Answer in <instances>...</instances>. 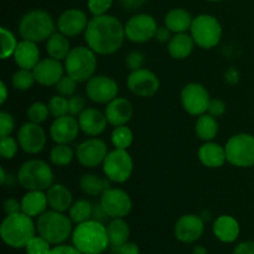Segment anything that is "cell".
Here are the masks:
<instances>
[{
	"mask_svg": "<svg viewBox=\"0 0 254 254\" xmlns=\"http://www.w3.org/2000/svg\"><path fill=\"white\" fill-rule=\"evenodd\" d=\"M83 35L87 46L101 56L116 54L127 39L124 25L118 17L108 14L89 19Z\"/></svg>",
	"mask_w": 254,
	"mask_h": 254,
	"instance_id": "1",
	"label": "cell"
},
{
	"mask_svg": "<svg viewBox=\"0 0 254 254\" xmlns=\"http://www.w3.org/2000/svg\"><path fill=\"white\" fill-rule=\"evenodd\" d=\"M71 238L74 247L83 254H101L109 247L106 225L96 220L76 225Z\"/></svg>",
	"mask_w": 254,
	"mask_h": 254,
	"instance_id": "2",
	"label": "cell"
},
{
	"mask_svg": "<svg viewBox=\"0 0 254 254\" xmlns=\"http://www.w3.org/2000/svg\"><path fill=\"white\" fill-rule=\"evenodd\" d=\"M37 232L36 225L31 217L25 213L6 216L0 226L2 242L11 248H22Z\"/></svg>",
	"mask_w": 254,
	"mask_h": 254,
	"instance_id": "3",
	"label": "cell"
},
{
	"mask_svg": "<svg viewBox=\"0 0 254 254\" xmlns=\"http://www.w3.org/2000/svg\"><path fill=\"white\" fill-rule=\"evenodd\" d=\"M73 222L69 216L64 212L50 210L42 213L37 217L36 230L41 237H44L47 242L57 246L66 242L69 237H72V228Z\"/></svg>",
	"mask_w": 254,
	"mask_h": 254,
	"instance_id": "4",
	"label": "cell"
},
{
	"mask_svg": "<svg viewBox=\"0 0 254 254\" xmlns=\"http://www.w3.org/2000/svg\"><path fill=\"white\" fill-rule=\"evenodd\" d=\"M17 30L22 40H29L37 44L46 41L54 32H56V25L50 12L36 9L26 12L21 17Z\"/></svg>",
	"mask_w": 254,
	"mask_h": 254,
	"instance_id": "5",
	"label": "cell"
},
{
	"mask_svg": "<svg viewBox=\"0 0 254 254\" xmlns=\"http://www.w3.org/2000/svg\"><path fill=\"white\" fill-rule=\"evenodd\" d=\"M19 184L27 191H46L54 185V171L51 166L40 159H30L17 171Z\"/></svg>",
	"mask_w": 254,
	"mask_h": 254,
	"instance_id": "6",
	"label": "cell"
},
{
	"mask_svg": "<svg viewBox=\"0 0 254 254\" xmlns=\"http://www.w3.org/2000/svg\"><path fill=\"white\" fill-rule=\"evenodd\" d=\"M66 74L76 79L78 83L87 82L94 76L97 69V54L88 46L72 47L64 60Z\"/></svg>",
	"mask_w": 254,
	"mask_h": 254,
	"instance_id": "7",
	"label": "cell"
},
{
	"mask_svg": "<svg viewBox=\"0 0 254 254\" xmlns=\"http://www.w3.org/2000/svg\"><path fill=\"white\" fill-rule=\"evenodd\" d=\"M190 35L198 47L211 50L217 46L222 39V25L212 15L201 14L193 17Z\"/></svg>",
	"mask_w": 254,
	"mask_h": 254,
	"instance_id": "8",
	"label": "cell"
},
{
	"mask_svg": "<svg viewBox=\"0 0 254 254\" xmlns=\"http://www.w3.org/2000/svg\"><path fill=\"white\" fill-rule=\"evenodd\" d=\"M227 161L236 168L254 166V135L238 133L231 136L225 145Z\"/></svg>",
	"mask_w": 254,
	"mask_h": 254,
	"instance_id": "9",
	"label": "cell"
},
{
	"mask_svg": "<svg viewBox=\"0 0 254 254\" xmlns=\"http://www.w3.org/2000/svg\"><path fill=\"white\" fill-rule=\"evenodd\" d=\"M102 168L106 178L112 183L123 184L130 179L134 163L128 151L123 149H114L107 154Z\"/></svg>",
	"mask_w": 254,
	"mask_h": 254,
	"instance_id": "10",
	"label": "cell"
},
{
	"mask_svg": "<svg viewBox=\"0 0 254 254\" xmlns=\"http://www.w3.org/2000/svg\"><path fill=\"white\" fill-rule=\"evenodd\" d=\"M158 27L155 17L144 12L133 15L124 25L126 37L134 44H145L153 40Z\"/></svg>",
	"mask_w": 254,
	"mask_h": 254,
	"instance_id": "11",
	"label": "cell"
},
{
	"mask_svg": "<svg viewBox=\"0 0 254 254\" xmlns=\"http://www.w3.org/2000/svg\"><path fill=\"white\" fill-rule=\"evenodd\" d=\"M180 99L186 113L195 117H200L207 113L211 102L210 93L206 87L197 82H191V83L186 84L181 91Z\"/></svg>",
	"mask_w": 254,
	"mask_h": 254,
	"instance_id": "12",
	"label": "cell"
},
{
	"mask_svg": "<svg viewBox=\"0 0 254 254\" xmlns=\"http://www.w3.org/2000/svg\"><path fill=\"white\" fill-rule=\"evenodd\" d=\"M119 87L116 79L106 74H94L86 82V94L89 101L98 104H108L118 97Z\"/></svg>",
	"mask_w": 254,
	"mask_h": 254,
	"instance_id": "13",
	"label": "cell"
},
{
	"mask_svg": "<svg viewBox=\"0 0 254 254\" xmlns=\"http://www.w3.org/2000/svg\"><path fill=\"white\" fill-rule=\"evenodd\" d=\"M99 203L109 218H124L130 213L133 202L127 191L118 188H109L101 195Z\"/></svg>",
	"mask_w": 254,
	"mask_h": 254,
	"instance_id": "14",
	"label": "cell"
},
{
	"mask_svg": "<svg viewBox=\"0 0 254 254\" xmlns=\"http://www.w3.org/2000/svg\"><path fill=\"white\" fill-rule=\"evenodd\" d=\"M108 153L106 141L97 136H92L77 145L76 159L82 166L92 169L102 165Z\"/></svg>",
	"mask_w": 254,
	"mask_h": 254,
	"instance_id": "15",
	"label": "cell"
},
{
	"mask_svg": "<svg viewBox=\"0 0 254 254\" xmlns=\"http://www.w3.org/2000/svg\"><path fill=\"white\" fill-rule=\"evenodd\" d=\"M127 87L133 94L138 97H153L160 88V79L148 68H140L130 71L127 77Z\"/></svg>",
	"mask_w": 254,
	"mask_h": 254,
	"instance_id": "16",
	"label": "cell"
},
{
	"mask_svg": "<svg viewBox=\"0 0 254 254\" xmlns=\"http://www.w3.org/2000/svg\"><path fill=\"white\" fill-rule=\"evenodd\" d=\"M17 141L22 150L30 155L41 153L46 145V133L41 124L26 122L17 131Z\"/></svg>",
	"mask_w": 254,
	"mask_h": 254,
	"instance_id": "17",
	"label": "cell"
},
{
	"mask_svg": "<svg viewBox=\"0 0 254 254\" xmlns=\"http://www.w3.org/2000/svg\"><path fill=\"white\" fill-rule=\"evenodd\" d=\"M205 232V221L202 217L193 213L184 215L176 221L174 226L175 238L181 243H195Z\"/></svg>",
	"mask_w": 254,
	"mask_h": 254,
	"instance_id": "18",
	"label": "cell"
},
{
	"mask_svg": "<svg viewBox=\"0 0 254 254\" xmlns=\"http://www.w3.org/2000/svg\"><path fill=\"white\" fill-rule=\"evenodd\" d=\"M89 19L83 10L67 9L57 20V29L67 37H76L84 34Z\"/></svg>",
	"mask_w": 254,
	"mask_h": 254,
	"instance_id": "19",
	"label": "cell"
},
{
	"mask_svg": "<svg viewBox=\"0 0 254 254\" xmlns=\"http://www.w3.org/2000/svg\"><path fill=\"white\" fill-rule=\"evenodd\" d=\"M79 123L76 117L67 114V116L55 118L50 127V136L56 144H69L78 136Z\"/></svg>",
	"mask_w": 254,
	"mask_h": 254,
	"instance_id": "20",
	"label": "cell"
},
{
	"mask_svg": "<svg viewBox=\"0 0 254 254\" xmlns=\"http://www.w3.org/2000/svg\"><path fill=\"white\" fill-rule=\"evenodd\" d=\"M36 83L45 87L56 86L57 82L64 76V64L52 57L40 60L39 64L32 69Z\"/></svg>",
	"mask_w": 254,
	"mask_h": 254,
	"instance_id": "21",
	"label": "cell"
},
{
	"mask_svg": "<svg viewBox=\"0 0 254 254\" xmlns=\"http://www.w3.org/2000/svg\"><path fill=\"white\" fill-rule=\"evenodd\" d=\"M104 114H106L107 121L111 126H126L133 118V104L129 99L123 98V97H116L113 101H111L106 106Z\"/></svg>",
	"mask_w": 254,
	"mask_h": 254,
	"instance_id": "22",
	"label": "cell"
},
{
	"mask_svg": "<svg viewBox=\"0 0 254 254\" xmlns=\"http://www.w3.org/2000/svg\"><path fill=\"white\" fill-rule=\"evenodd\" d=\"M79 128L86 135L98 136L107 129L108 121L103 112L97 108H86L78 117Z\"/></svg>",
	"mask_w": 254,
	"mask_h": 254,
	"instance_id": "23",
	"label": "cell"
},
{
	"mask_svg": "<svg viewBox=\"0 0 254 254\" xmlns=\"http://www.w3.org/2000/svg\"><path fill=\"white\" fill-rule=\"evenodd\" d=\"M198 160L203 166L210 169H218L227 161L226 148L215 141H205L197 151Z\"/></svg>",
	"mask_w": 254,
	"mask_h": 254,
	"instance_id": "24",
	"label": "cell"
},
{
	"mask_svg": "<svg viewBox=\"0 0 254 254\" xmlns=\"http://www.w3.org/2000/svg\"><path fill=\"white\" fill-rule=\"evenodd\" d=\"M15 64L19 68L34 69L35 66L40 62V50L36 42L22 40L17 44L16 50L12 55Z\"/></svg>",
	"mask_w": 254,
	"mask_h": 254,
	"instance_id": "25",
	"label": "cell"
},
{
	"mask_svg": "<svg viewBox=\"0 0 254 254\" xmlns=\"http://www.w3.org/2000/svg\"><path fill=\"white\" fill-rule=\"evenodd\" d=\"M241 233L240 222L230 215H222L213 222V235L223 243H233Z\"/></svg>",
	"mask_w": 254,
	"mask_h": 254,
	"instance_id": "26",
	"label": "cell"
},
{
	"mask_svg": "<svg viewBox=\"0 0 254 254\" xmlns=\"http://www.w3.org/2000/svg\"><path fill=\"white\" fill-rule=\"evenodd\" d=\"M47 201H49V207L54 211L59 212H66L71 208L73 203V196L69 191L68 188H66L62 184H54L46 190Z\"/></svg>",
	"mask_w": 254,
	"mask_h": 254,
	"instance_id": "27",
	"label": "cell"
},
{
	"mask_svg": "<svg viewBox=\"0 0 254 254\" xmlns=\"http://www.w3.org/2000/svg\"><path fill=\"white\" fill-rule=\"evenodd\" d=\"M21 212L29 217H39L49 207L47 195L44 191H27L21 198Z\"/></svg>",
	"mask_w": 254,
	"mask_h": 254,
	"instance_id": "28",
	"label": "cell"
},
{
	"mask_svg": "<svg viewBox=\"0 0 254 254\" xmlns=\"http://www.w3.org/2000/svg\"><path fill=\"white\" fill-rule=\"evenodd\" d=\"M196 44L192 36L186 32L174 34L168 42V52L174 60H185L190 57Z\"/></svg>",
	"mask_w": 254,
	"mask_h": 254,
	"instance_id": "29",
	"label": "cell"
},
{
	"mask_svg": "<svg viewBox=\"0 0 254 254\" xmlns=\"http://www.w3.org/2000/svg\"><path fill=\"white\" fill-rule=\"evenodd\" d=\"M193 17L190 12L181 7H175L166 12L164 17V25L170 30L173 34H181V32L190 31L192 25Z\"/></svg>",
	"mask_w": 254,
	"mask_h": 254,
	"instance_id": "30",
	"label": "cell"
},
{
	"mask_svg": "<svg viewBox=\"0 0 254 254\" xmlns=\"http://www.w3.org/2000/svg\"><path fill=\"white\" fill-rule=\"evenodd\" d=\"M106 227L109 238V246L116 252H118L119 247L128 242L129 236H130V227L124 221V218H112L107 223Z\"/></svg>",
	"mask_w": 254,
	"mask_h": 254,
	"instance_id": "31",
	"label": "cell"
},
{
	"mask_svg": "<svg viewBox=\"0 0 254 254\" xmlns=\"http://www.w3.org/2000/svg\"><path fill=\"white\" fill-rule=\"evenodd\" d=\"M71 44L69 37L64 35L62 32H54L49 39L46 40V52L49 57H52L59 61H64L67 55L71 51Z\"/></svg>",
	"mask_w": 254,
	"mask_h": 254,
	"instance_id": "32",
	"label": "cell"
},
{
	"mask_svg": "<svg viewBox=\"0 0 254 254\" xmlns=\"http://www.w3.org/2000/svg\"><path fill=\"white\" fill-rule=\"evenodd\" d=\"M112 181L109 179L99 178L96 174H84L79 179V189L83 193L89 196H101L106 190H108Z\"/></svg>",
	"mask_w": 254,
	"mask_h": 254,
	"instance_id": "33",
	"label": "cell"
},
{
	"mask_svg": "<svg viewBox=\"0 0 254 254\" xmlns=\"http://www.w3.org/2000/svg\"><path fill=\"white\" fill-rule=\"evenodd\" d=\"M218 130H220V126H218L217 118L208 113L197 117V121L195 123V133L198 139L203 141H212L217 136Z\"/></svg>",
	"mask_w": 254,
	"mask_h": 254,
	"instance_id": "34",
	"label": "cell"
},
{
	"mask_svg": "<svg viewBox=\"0 0 254 254\" xmlns=\"http://www.w3.org/2000/svg\"><path fill=\"white\" fill-rule=\"evenodd\" d=\"M93 207L92 202H89L86 198H79V200L73 201L71 208L68 210V216L71 221L76 225L83 223L86 221L92 220L93 216Z\"/></svg>",
	"mask_w": 254,
	"mask_h": 254,
	"instance_id": "35",
	"label": "cell"
},
{
	"mask_svg": "<svg viewBox=\"0 0 254 254\" xmlns=\"http://www.w3.org/2000/svg\"><path fill=\"white\" fill-rule=\"evenodd\" d=\"M76 156V151L68 144H56L50 151V160L56 166H67Z\"/></svg>",
	"mask_w": 254,
	"mask_h": 254,
	"instance_id": "36",
	"label": "cell"
},
{
	"mask_svg": "<svg viewBox=\"0 0 254 254\" xmlns=\"http://www.w3.org/2000/svg\"><path fill=\"white\" fill-rule=\"evenodd\" d=\"M111 140L114 149H123V150H127L134 140L133 130L129 127H127V124L126 126L114 127L111 134Z\"/></svg>",
	"mask_w": 254,
	"mask_h": 254,
	"instance_id": "37",
	"label": "cell"
},
{
	"mask_svg": "<svg viewBox=\"0 0 254 254\" xmlns=\"http://www.w3.org/2000/svg\"><path fill=\"white\" fill-rule=\"evenodd\" d=\"M12 87L17 91H29L36 83L32 69L19 68L11 77Z\"/></svg>",
	"mask_w": 254,
	"mask_h": 254,
	"instance_id": "38",
	"label": "cell"
},
{
	"mask_svg": "<svg viewBox=\"0 0 254 254\" xmlns=\"http://www.w3.org/2000/svg\"><path fill=\"white\" fill-rule=\"evenodd\" d=\"M26 116L29 122H32V123L36 124H42L44 122L47 121L50 114L49 104H45L44 102H35L31 106L27 108Z\"/></svg>",
	"mask_w": 254,
	"mask_h": 254,
	"instance_id": "39",
	"label": "cell"
},
{
	"mask_svg": "<svg viewBox=\"0 0 254 254\" xmlns=\"http://www.w3.org/2000/svg\"><path fill=\"white\" fill-rule=\"evenodd\" d=\"M0 36H1V59L7 60L10 57H12L15 50L17 47V40L15 37V35L12 34L10 30H7L6 27H0Z\"/></svg>",
	"mask_w": 254,
	"mask_h": 254,
	"instance_id": "40",
	"label": "cell"
},
{
	"mask_svg": "<svg viewBox=\"0 0 254 254\" xmlns=\"http://www.w3.org/2000/svg\"><path fill=\"white\" fill-rule=\"evenodd\" d=\"M49 109L50 114H51L54 118H60V117H64L69 114V108H68V98L64 96H54L49 101Z\"/></svg>",
	"mask_w": 254,
	"mask_h": 254,
	"instance_id": "41",
	"label": "cell"
},
{
	"mask_svg": "<svg viewBox=\"0 0 254 254\" xmlns=\"http://www.w3.org/2000/svg\"><path fill=\"white\" fill-rule=\"evenodd\" d=\"M26 254H50L51 243L47 242L41 236H34L25 246Z\"/></svg>",
	"mask_w": 254,
	"mask_h": 254,
	"instance_id": "42",
	"label": "cell"
},
{
	"mask_svg": "<svg viewBox=\"0 0 254 254\" xmlns=\"http://www.w3.org/2000/svg\"><path fill=\"white\" fill-rule=\"evenodd\" d=\"M77 84H78V82H77L76 79L69 77L68 74H64V76L57 82L56 86H55V89H56V92L60 96L69 98V97L73 96L74 92H76Z\"/></svg>",
	"mask_w": 254,
	"mask_h": 254,
	"instance_id": "43",
	"label": "cell"
},
{
	"mask_svg": "<svg viewBox=\"0 0 254 254\" xmlns=\"http://www.w3.org/2000/svg\"><path fill=\"white\" fill-rule=\"evenodd\" d=\"M20 145L17 139H14L11 135L1 138V144H0V153H1L2 159L5 160H11L17 154Z\"/></svg>",
	"mask_w": 254,
	"mask_h": 254,
	"instance_id": "44",
	"label": "cell"
},
{
	"mask_svg": "<svg viewBox=\"0 0 254 254\" xmlns=\"http://www.w3.org/2000/svg\"><path fill=\"white\" fill-rule=\"evenodd\" d=\"M112 5H113V0H88L87 1L89 12L93 16L107 14L112 7Z\"/></svg>",
	"mask_w": 254,
	"mask_h": 254,
	"instance_id": "45",
	"label": "cell"
},
{
	"mask_svg": "<svg viewBox=\"0 0 254 254\" xmlns=\"http://www.w3.org/2000/svg\"><path fill=\"white\" fill-rule=\"evenodd\" d=\"M145 64V56L140 51H130L126 56V66L130 71L143 68Z\"/></svg>",
	"mask_w": 254,
	"mask_h": 254,
	"instance_id": "46",
	"label": "cell"
},
{
	"mask_svg": "<svg viewBox=\"0 0 254 254\" xmlns=\"http://www.w3.org/2000/svg\"><path fill=\"white\" fill-rule=\"evenodd\" d=\"M14 129H15L14 117H12L10 113H7V112L2 111L1 113H0V135H1V138L11 135Z\"/></svg>",
	"mask_w": 254,
	"mask_h": 254,
	"instance_id": "47",
	"label": "cell"
},
{
	"mask_svg": "<svg viewBox=\"0 0 254 254\" xmlns=\"http://www.w3.org/2000/svg\"><path fill=\"white\" fill-rule=\"evenodd\" d=\"M68 108H69V114H71V116L79 117L82 114V112L87 108L86 99H84L83 97L73 94V96L68 98Z\"/></svg>",
	"mask_w": 254,
	"mask_h": 254,
	"instance_id": "48",
	"label": "cell"
},
{
	"mask_svg": "<svg viewBox=\"0 0 254 254\" xmlns=\"http://www.w3.org/2000/svg\"><path fill=\"white\" fill-rule=\"evenodd\" d=\"M227 111V106L225 102L220 98H211L210 106H208L207 113L215 118H221Z\"/></svg>",
	"mask_w": 254,
	"mask_h": 254,
	"instance_id": "49",
	"label": "cell"
},
{
	"mask_svg": "<svg viewBox=\"0 0 254 254\" xmlns=\"http://www.w3.org/2000/svg\"><path fill=\"white\" fill-rule=\"evenodd\" d=\"M2 210H4L6 216L20 213L21 212V202H19L16 198H7V200H5L4 205H2Z\"/></svg>",
	"mask_w": 254,
	"mask_h": 254,
	"instance_id": "50",
	"label": "cell"
},
{
	"mask_svg": "<svg viewBox=\"0 0 254 254\" xmlns=\"http://www.w3.org/2000/svg\"><path fill=\"white\" fill-rule=\"evenodd\" d=\"M50 254H83L79 252L73 245L68 246V245H57L55 246L54 248H51L50 251Z\"/></svg>",
	"mask_w": 254,
	"mask_h": 254,
	"instance_id": "51",
	"label": "cell"
},
{
	"mask_svg": "<svg viewBox=\"0 0 254 254\" xmlns=\"http://www.w3.org/2000/svg\"><path fill=\"white\" fill-rule=\"evenodd\" d=\"M233 254H254V241H243L233 250Z\"/></svg>",
	"mask_w": 254,
	"mask_h": 254,
	"instance_id": "52",
	"label": "cell"
},
{
	"mask_svg": "<svg viewBox=\"0 0 254 254\" xmlns=\"http://www.w3.org/2000/svg\"><path fill=\"white\" fill-rule=\"evenodd\" d=\"M173 32L170 31V30L168 29V27L165 26V25H163V26H159L158 30H156L155 32V37L154 39L156 40L158 42H161V44H168L169 41H170V39L173 37Z\"/></svg>",
	"mask_w": 254,
	"mask_h": 254,
	"instance_id": "53",
	"label": "cell"
},
{
	"mask_svg": "<svg viewBox=\"0 0 254 254\" xmlns=\"http://www.w3.org/2000/svg\"><path fill=\"white\" fill-rule=\"evenodd\" d=\"M119 2L128 11H138L144 6L146 0H119Z\"/></svg>",
	"mask_w": 254,
	"mask_h": 254,
	"instance_id": "54",
	"label": "cell"
},
{
	"mask_svg": "<svg viewBox=\"0 0 254 254\" xmlns=\"http://www.w3.org/2000/svg\"><path fill=\"white\" fill-rule=\"evenodd\" d=\"M118 254H140L139 246L134 242H126L123 246H121L118 250Z\"/></svg>",
	"mask_w": 254,
	"mask_h": 254,
	"instance_id": "55",
	"label": "cell"
},
{
	"mask_svg": "<svg viewBox=\"0 0 254 254\" xmlns=\"http://www.w3.org/2000/svg\"><path fill=\"white\" fill-rule=\"evenodd\" d=\"M109 216L107 215L106 211L103 210V207L101 206V203H97L93 207V216H92V220H96L101 223H106V221L108 220Z\"/></svg>",
	"mask_w": 254,
	"mask_h": 254,
	"instance_id": "56",
	"label": "cell"
},
{
	"mask_svg": "<svg viewBox=\"0 0 254 254\" xmlns=\"http://www.w3.org/2000/svg\"><path fill=\"white\" fill-rule=\"evenodd\" d=\"M226 78H227V82H230V83L232 82L231 79L233 78V81H235V83H236V82L240 79V73H238L237 69L236 68H231V69H228L227 73H226Z\"/></svg>",
	"mask_w": 254,
	"mask_h": 254,
	"instance_id": "57",
	"label": "cell"
},
{
	"mask_svg": "<svg viewBox=\"0 0 254 254\" xmlns=\"http://www.w3.org/2000/svg\"><path fill=\"white\" fill-rule=\"evenodd\" d=\"M0 91H1V96H0V103L4 104L7 99V87L5 82H0Z\"/></svg>",
	"mask_w": 254,
	"mask_h": 254,
	"instance_id": "58",
	"label": "cell"
},
{
	"mask_svg": "<svg viewBox=\"0 0 254 254\" xmlns=\"http://www.w3.org/2000/svg\"><path fill=\"white\" fill-rule=\"evenodd\" d=\"M192 254H207V250L203 246H195L192 250Z\"/></svg>",
	"mask_w": 254,
	"mask_h": 254,
	"instance_id": "59",
	"label": "cell"
},
{
	"mask_svg": "<svg viewBox=\"0 0 254 254\" xmlns=\"http://www.w3.org/2000/svg\"><path fill=\"white\" fill-rule=\"evenodd\" d=\"M6 176H7V173L6 171H5V169L2 168H0V184H4L5 183V179H6Z\"/></svg>",
	"mask_w": 254,
	"mask_h": 254,
	"instance_id": "60",
	"label": "cell"
},
{
	"mask_svg": "<svg viewBox=\"0 0 254 254\" xmlns=\"http://www.w3.org/2000/svg\"><path fill=\"white\" fill-rule=\"evenodd\" d=\"M207 1H212V2H217V1H222V0H207Z\"/></svg>",
	"mask_w": 254,
	"mask_h": 254,
	"instance_id": "61",
	"label": "cell"
},
{
	"mask_svg": "<svg viewBox=\"0 0 254 254\" xmlns=\"http://www.w3.org/2000/svg\"><path fill=\"white\" fill-rule=\"evenodd\" d=\"M101 254H102V253H101Z\"/></svg>",
	"mask_w": 254,
	"mask_h": 254,
	"instance_id": "62",
	"label": "cell"
}]
</instances>
